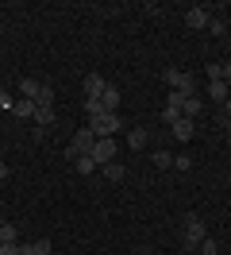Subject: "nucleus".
<instances>
[{
    "instance_id": "29",
    "label": "nucleus",
    "mask_w": 231,
    "mask_h": 255,
    "mask_svg": "<svg viewBox=\"0 0 231 255\" xmlns=\"http://www.w3.org/2000/svg\"><path fill=\"white\" fill-rule=\"evenodd\" d=\"M4 178H8V166H4V162H0V182H4Z\"/></svg>"
},
{
    "instance_id": "26",
    "label": "nucleus",
    "mask_w": 231,
    "mask_h": 255,
    "mask_svg": "<svg viewBox=\"0 0 231 255\" xmlns=\"http://www.w3.org/2000/svg\"><path fill=\"white\" fill-rule=\"evenodd\" d=\"M12 105H15V101H12V97H8V89L0 85V109H12Z\"/></svg>"
},
{
    "instance_id": "10",
    "label": "nucleus",
    "mask_w": 231,
    "mask_h": 255,
    "mask_svg": "<svg viewBox=\"0 0 231 255\" xmlns=\"http://www.w3.org/2000/svg\"><path fill=\"white\" fill-rule=\"evenodd\" d=\"M100 109H104V112H120V89H116V85H108V89H104Z\"/></svg>"
},
{
    "instance_id": "9",
    "label": "nucleus",
    "mask_w": 231,
    "mask_h": 255,
    "mask_svg": "<svg viewBox=\"0 0 231 255\" xmlns=\"http://www.w3.org/2000/svg\"><path fill=\"white\" fill-rule=\"evenodd\" d=\"M208 8H189V12H185V23H189V27H193V31H200V27H208Z\"/></svg>"
},
{
    "instance_id": "28",
    "label": "nucleus",
    "mask_w": 231,
    "mask_h": 255,
    "mask_svg": "<svg viewBox=\"0 0 231 255\" xmlns=\"http://www.w3.org/2000/svg\"><path fill=\"white\" fill-rule=\"evenodd\" d=\"M131 255H154V252H151V248H135Z\"/></svg>"
},
{
    "instance_id": "5",
    "label": "nucleus",
    "mask_w": 231,
    "mask_h": 255,
    "mask_svg": "<svg viewBox=\"0 0 231 255\" xmlns=\"http://www.w3.org/2000/svg\"><path fill=\"white\" fill-rule=\"evenodd\" d=\"M92 159H96V166H104V162H116V139H96V143H92V151H89Z\"/></svg>"
},
{
    "instance_id": "31",
    "label": "nucleus",
    "mask_w": 231,
    "mask_h": 255,
    "mask_svg": "<svg viewBox=\"0 0 231 255\" xmlns=\"http://www.w3.org/2000/svg\"><path fill=\"white\" fill-rule=\"evenodd\" d=\"M224 81H228V89H231V66H228V78H224Z\"/></svg>"
},
{
    "instance_id": "30",
    "label": "nucleus",
    "mask_w": 231,
    "mask_h": 255,
    "mask_svg": "<svg viewBox=\"0 0 231 255\" xmlns=\"http://www.w3.org/2000/svg\"><path fill=\"white\" fill-rule=\"evenodd\" d=\"M224 131H228V139H231V120H224Z\"/></svg>"
},
{
    "instance_id": "25",
    "label": "nucleus",
    "mask_w": 231,
    "mask_h": 255,
    "mask_svg": "<svg viewBox=\"0 0 231 255\" xmlns=\"http://www.w3.org/2000/svg\"><path fill=\"white\" fill-rule=\"evenodd\" d=\"M173 166H177V170H193V159H189V155H177V159H173Z\"/></svg>"
},
{
    "instance_id": "24",
    "label": "nucleus",
    "mask_w": 231,
    "mask_h": 255,
    "mask_svg": "<svg viewBox=\"0 0 231 255\" xmlns=\"http://www.w3.org/2000/svg\"><path fill=\"white\" fill-rule=\"evenodd\" d=\"M0 255H23V244H0Z\"/></svg>"
},
{
    "instance_id": "17",
    "label": "nucleus",
    "mask_w": 231,
    "mask_h": 255,
    "mask_svg": "<svg viewBox=\"0 0 231 255\" xmlns=\"http://www.w3.org/2000/svg\"><path fill=\"white\" fill-rule=\"evenodd\" d=\"M23 255H50V240H35V244H23Z\"/></svg>"
},
{
    "instance_id": "6",
    "label": "nucleus",
    "mask_w": 231,
    "mask_h": 255,
    "mask_svg": "<svg viewBox=\"0 0 231 255\" xmlns=\"http://www.w3.org/2000/svg\"><path fill=\"white\" fill-rule=\"evenodd\" d=\"M104 89H108V81L100 74H85V101H100Z\"/></svg>"
},
{
    "instance_id": "1",
    "label": "nucleus",
    "mask_w": 231,
    "mask_h": 255,
    "mask_svg": "<svg viewBox=\"0 0 231 255\" xmlns=\"http://www.w3.org/2000/svg\"><path fill=\"white\" fill-rule=\"evenodd\" d=\"M89 128H92V135L96 139H116V131H123V120H120V112H100V116H92L89 120Z\"/></svg>"
},
{
    "instance_id": "21",
    "label": "nucleus",
    "mask_w": 231,
    "mask_h": 255,
    "mask_svg": "<svg viewBox=\"0 0 231 255\" xmlns=\"http://www.w3.org/2000/svg\"><path fill=\"white\" fill-rule=\"evenodd\" d=\"M127 143H131V147L139 151V147L147 143V131H143V128H131V135H127Z\"/></svg>"
},
{
    "instance_id": "13",
    "label": "nucleus",
    "mask_w": 231,
    "mask_h": 255,
    "mask_svg": "<svg viewBox=\"0 0 231 255\" xmlns=\"http://www.w3.org/2000/svg\"><path fill=\"white\" fill-rule=\"evenodd\" d=\"M181 116H189V120H197V116H200V97L197 93L181 101Z\"/></svg>"
},
{
    "instance_id": "15",
    "label": "nucleus",
    "mask_w": 231,
    "mask_h": 255,
    "mask_svg": "<svg viewBox=\"0 0 231 255\" xmlns=\"http://www.w3.org/2000/svg\"><path fill=\"white\" fill-rule=\"evenodd\" d=\"M228 81H208V97H212V101H228Z\"/></svg>"
},
{
    "instance_id": "20",
    "label": "nucleus",
    "mask_w": 231,
    "mask_h": 255,
    "mask_svg": "<svg viewBox=\"0 0 231 255\" xmlns=\"http://www.w3.org/2000/svg\"><path fill=\"white\" fill-rule=\"evenodd\" d=\"M224 78H228V66H224V62L208 66V81H224Z\"/></svg>"
},
{
    "instance_id": "22",
    "label": "nucleus",
    "mask_w": 231,
    "mask_h": 255,
    "mask_svg": "<svg viewBox=\"0 0 231 255\" xmlns=\"http://www.w3.org/2000/svg\"><path fill=\"white\" fill-rule=\"evenodd\" d=\"M197 252H200V255H216L220 248H216V240H212V236H204V240L197 244Z\"/></svg>"
},
{
    "instance_id": "11",
    "label": "nucleus",
    "mask_w": 231,
    "mask_h": 255,
    "mask_svg": "<svg viewBox=\"0 0 231 255\" xmlns=\"http://www.w3.org/2000/svg\"><path fill=\"white\" fill-rule=\"evenodd\" d=\"M35 109H39V105H35V101H27V97H23V101H15V105H12V112L19 116V120H35Z\"/></svg>"
},
{
    "instance_id": "3",
    "label": "nucleus",
    "mask_w": 231,
    "mask_h": 255,
    "mask_svg": "<svg viewBox=\"0 0 231 255\" xmlns=\"http://www.w3.org/2000/svg\"><path fill=\"white\" fill-rule=\"evenodd\" d=\"M166 81H169V89H173V93H181V97H193V93H197V78H193V74H185V70H166Z\"/></svg>"
},
{
    "instance_id": "19",
    "label": "nucleus",
    "mask_w": 231,
    "mask_h": 255,
    "mask_svg": "<svg viewBox=\"0 0 231 255\" xmlns=\"http://www.w3.org/2000/svg\"><path fill=\"white\" fill-rule=\"evenodd\" d=\"M154 166H158V170H169V166H173V155H169V151H154Z\"/></svg>"
},
{
    "instance_id": "27",
    "label": "nucleus",
    "mask_w": 231,
    "mask_h": 255,
    "mask_svg": "<svg viewBox=\"0 0 231 255\" xmlns=\"http://www.w3.org/2000/svg\"><path fill=\"white\" fill-rule=\"evenodd\" d=\"M224 120H231V101H224Z\"/></svg>"
},
{
    "instance_id": "14",
    "label": "nucleus",
    "mask_w": 231,
    "mask_h": 255,
    "mask_svg": "<svg viewBox=\"0 0 231 255\" xmlns=\"http://www.w3.org/2000/svg\"><path fill=\"white\" fill-rule=\"evenodd\" d=\"M39 89H43V81H35V78H23V85H19V93L27 101H39Z\"/></svg>"
},
{
    "instance_id": "7",
    "label": "nucleus",
    "mask_w": 231,
    "mask_h": 255,
    "mask_svg": "<svg viewBox=\"0 0 231 255\" xmlns=\"http://www.w3.org/2000/svg\"><path fill=\"white\" fill-rule=\"evenodd\" d=\"M169 135H173V139H181V143H189V139L197 135V124H193L189 116H181L177 124H169Z\"/></svg>"
},
{
    "instance_id": "2",
    "label": "nucleus",
    "mask_w": 231,
    "mask_h": 255,
    "mask_svg": "<svg viewBox=\"0 0 231 255\" xmlns=\"http://www.w3.org/2000/svg\"><path fill=\"white\" fill-rule=\"evenodd\" d=\"M92 143H96V135H92V128H81V131H74V139H70V147H66V155L70 159H81V155H89Z\"/></svg>"
},
{
    "instance_id": "16",
    "label": "nucleus",
    "mask_w": 231,
    "mask_h": 255,
    "mask_svg": "<svg viewBox=\"0 0 231 255\" xmlns=\"http://www.w3.org/2000/svg\"><path fill=\"white\" fill-rule=\"evenodd\" d=\"M74 170L77 174H92V170H96V159H92V155H81V159H74Z\"/></svg>"
},
{
    "instance_id": "12",
    "label": "nucleus",
    "mask_w": 231,
    "mask_h": 255,
    "mask_svg": "<svg viewBox=\"0 0 231 255\" xmlns=\"http://www.w3.org/2000/svg\"><path fill=\"white\" fill-rule=\"evenodd\" d=\"M100 170H104L108 182H123V178H127V166H123V162H104Z\"/></svg>"
},
{
    "instance_id": "23",
    "label": "nucleus",
    "mask_w": 231,
    "mask_h": 255,
    "mask_svg": "<svg viewBox=\"0 0 231 255\" xmlns=\"http://www.w3.org/2000/svg\"><path fill=\"white\" fill-rule=\"evenodd\" d=\"M208 31H212V35H224V31H228V23H224L220 16H212V19H208Z\"/></svg>"
},
{
    "instance_id": "8",
    "label": "nucleus",
    "mask_w": 231,
    "mask_h": 255,
    "mask_svg": "<svg viewBox=\"0 0 231 255\" xmlns=\"http://www.w3.org/2000/svg\"><path fill=\"white\" fill-rule=\"evenodd\" d=\"M181 101H185L181 93L166 97V109H162V120H166V124H177V120H181Z\"/></svg>"
},
{
    "instance_id": "4",
    "label": "nucleus",
    "mask_w": 231,
    "mask_h": 255,
    "mask_svg": "<svg viewBox=\"0 0 231 255\" xmlns=\"http://www.w3.org/2000/svg\"><path fill=\"white\" fill-rule=\"evenodd\" d=\"M181 224H185V248H197L200 240L208 236V224L200 221L197 213H189V217H185V221H181Z\"/></svg>"
},
{
    "instance_id": "18",
    "label": "nucleus",
    "mask_w": 231,
    "mask_h": 255,
    "mask_svg": "<svg viewBox=\"0 0 231 255\" xmlns=\"http://www.w3.org/2000/svg\"><path fill=\"white\" fill-rule=\"evenodd\" d=\"M35 124L50 128V124H54V109H43V105H39V109H35Z\"/></svg>"
}]
</instances>
